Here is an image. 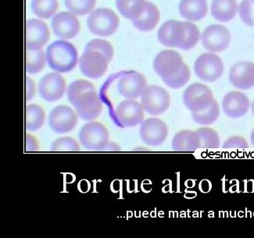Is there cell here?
<instances>
[{"label": "cell", "instance_id": "6da1fadb", "mask_svg": "<svg viewBox=\"0 0 254 238\" xmlns=\"http://www.w3.org/2000/svg\"><path fill=\"white\" fill-rule=\"evenodd\" d=\"M46 56L50 67L58 73L71 71L78 61L76 48L66 41L53 42L47 48Z\"/></svg>", "mask_w": 254, "mask_h": 238}, {"label": "cell", "instance_id": "7a4b0ae2", "mask_svg": "<svg viewBox=\"0 0 254 238\" xmlns=\"http://www.w3.org/2000/svg\"><path fill=\"white\" fill-rule=\"evenodd\" d=\"M80 143L87 150H105L110 144V134L106 126L100 122H89L81 127Z\"/></svg>", "mask_w": 254, "mask_h": 238}, {"label": "cell", "instance_id": "3957f363", "mask_svg": "<svg viewBox=\"0 0 254 238\" xmlns=\"http://www.w3.org/2000/svg\"><path fill=\"white\" fill-rule=\"evenodd\" d=\"M141 104L149 115L159 116L169 108L171 98L165 88L158 85H147L141 96Z\"/></svg>", "mask_w": 254, "mask_h": 238}, {"label": "cell", "instance_id": "277c9868", "mask_svg": "<svg viewBox=\"0 0 254 238\" xmlns=\"http://www.w3.org/2000/svg\"><path fill=\"white\" fill-rule=\"evenodd\" d=\"M88 27L92 33L98 36H111L119 27V18L112 9L100 8L91 13Z\"/></svg>", "mask_w": 254, "mask_h": 238}, {"label": "cell", "instance_id": "5b68a950", "mask_svg": "<svg viewBox=\"0 0 254 238\" xmlns=\"http://www.w3.org/2000/svg\"><path fill=\"white\" fill-rule=\"evenodd\" d=\"M185 107L191 113L203 111L215 100L210 88L205 84L195 83L184 91L183 96Z\"/></svg>", "mask_w": 254, "mask_h": 238}, {"label": "cell", "instance_id": "8992f818", "mask_svg": "<svg viewBox=\"0 0 254 238\" xmlns=\"http://www.w3.org/2000/svg\"><path fill=\"white\" fill-rule=\"evenodd\" d=\"M224 69L222 60L211 53L199 56L194 64V71L197 77L209 83L217 81L222 76Z\"/></svg>", "mask_w": 254, "mask_h": 238}, {"label": "cell", "instance_id": "52a82bcc", "mask_svg": "<svg viewBox=\"0 0 254 238\" xmlns=\"http://www.w3.org/2000/svg\"><path fill=\"white\" fill-rule=\"evenodd\" d=\"M108 58L96 50H85L80 57V70L83 75L91 79L103 77L108 69Z\"/></svg>", "mask_w": 254, "mask_h": 238}, {"label": "cell", "instance_id": "ba28073f", "mask_svg": "<svg viewBox=\"0 0 254 238\" xmlns=\"http://www.w3.org/2000/svg\"><path fill=\"white\" fill-rule=\"evenodd\" d=\"M78 116L70 107L61 105L51 110L49 115V125L57 134H66L75 128Z\"/></svg>", "mask_w": 254, "mask_h": 238}, {"label": "cell", "instance_id": "9c48e42d", "mask_svg": "<svg viewBox=\"0 0 254 238\" xmlns=\"http://www.w3.org/2000/svg\"><path fill=\"white\" fill-rule=\"evenodd\" d=\"M115 118L122 127H134L143 122L145 111L141 103L126 99L118 105L115 110Z\"/></svg>", "mask_w": 254, "mask_h": 238}, {"label": "cell", "instance_id": "30bf717a", "mask_svg": "<svg viewBox=\"0 0 254 238\" xmlns=\"http://www.w3.org/2000/svg\"><path fill=\"white\" fill-rule=\"evenodd\" d=\"M66 90L65 79L58 72L46 74L39 83V95L48 103L58 101L66 93Z\"/></svg>", "mask_w": 254, "mask_h": 238}, {"label": "cell", "instance_id": "8fae6325", "mask_svg": "<svg viewBox=\"0 0 254 238\" xmlns=\"http://www.w3.org/2000/svg\"><path fill=\"white\" fill-rule=\"evenodd\" d=\"M202 44L211 54L221 53L229 47L231 34L229 30L220 24L209 26L202 35Z\"/></svg>", "mask_w": 254, "mask_h": 238}, {"label": "cell", "instance_id": "7c38bea8", "mask_svg": "<svg viewBox=\"0 0 254 238\" xmlns=\"http://www.w3.org/2000/svg\"><path fill=\"white\" fill-rule=\"evenodd\" d=\"M66 95L69 103L75 110L84 107L99 97L94 85L84 79L76 80L70 83Z\"/></svg>", "mask_w": 254, "mask_h": 238}, {"label": "cell", "instance_id": "4fadbf2b", "mask_svg": "<svg viewBox=\"0 0 254 238\" xmlns=\"http://www.w3.org/2000/svg\"><path fill=\"white\" fill-rule=\"evenodd\" d=\"M139 135L146 145L159 146L162 145L168 137V126L158 118H149L141 123Z\"/></svg>", "mask_w": 254, "mask_h": 238}, {"label": "cell", "instance_id": "5bb4252c", "mask_svg": "<svg viewBox=\"0 0 254 238\" xmlns=\"http://www.w3.org/2000/svg\"><path fill=\"white\" fill-rule=\"evenodd\" d=\"M147 86L146 77L138 72H128L122 76L118 82V92L126 99L135 100L142 96Z\"/></svg>", "mask_w": 254, "mask_h": 238}, {"label": "cell", "instance_id": "9a60e30c", "mask_svg": "<svg viewBox=\"0 0 254 238\" xmlns=\"http://www.w3.org/2000/svg\"><path fill=\"white\" fill-rule=\"evenodd\" d=\"M157 37L163 46L181 49L186 38L184 21L181 22L178 20H168L160 27Z\"/></svg>", "mask_w": 254, "mask_h": 238}, {"label": "cell", "instance_id": "2e32d148", "mask_svg": "<svg viewBox=\"0 0 254 238\" xmlns=\"http://www.w3.org/2000/svg\"><path fill=\"white\" fill-rule=\"evenodd\" d=\"M184 63L183 57L177 52L164 50L155 57L153 69L157 75L163 79L177 72Z\"/></svg>", "mask_w": 254, "mask_h": 238}, {"label": "cell", "instance_id": "e0dca14e", "mask_svg": "<svg viewBox=\"0 0 254 238\" xmlns=\"http://www.w3.org/2000/svg\"><path fill=\"white\" fill-rule=\"evenodd\" d=\"M48 27L42 20L31 19L27 20L25 27L26 48L29 50H39L50 39Z\"/></svg>", "mask_w": 254, "mask_h": 238}, {"label": "cell", "instance_id": "ac0fdd59", "mask_svg": "<svg viewBox=\"0 0 254 238\" xmlns=\"http://www.w3.org/2000/svg\"><path fill=\"white\" fill-rule=\"evenodd\" d=\"M52 29L61 39H73L79 32L80 23L74 13L61 12L52 20Z\"/></svg>", "mask_w": 254, "mask_h": 238}, {"label": "cell", "instance_id": "d6986e66", "mask_svg": "<svg viewBox=\"0 0 254 238\" xmlns=\"http://www.w3.org/2000/svg\"><path fill=\"white\" fill-rule=\"evenodd\" d=\"M251 102L243 92H231L225 95L222 101V110L225 115L232 119L243 118L248 113Z\"/></svg>", "mask_w": 254, "mask_h": 238}, {"label": "cell", "instance_id": "ffe728a7", "mask_svg": "<svg viewBox=\"0 0 254 238\" xmlns=\"http://www.w3.org/2000/svg\"><path fill=\"white\" fill-rule=\"evenodd\" d=\"M229 81L240 90H250L254 87V63L240 62L231 68Z\"/></svg>", "mask_w": 254, "mask_h": 238}, {"label": "cell", "instance_id": "44dd1931", "mask_svg": "<svg viewBox=\"0 0 254 238\" xmlns=\"http://www.w3.org/2000/svg\"><path fill=\"white\" fill-rule=\"evenodd\" d=\"M179 12L183 18L190 21H199L208 12L206 0H181Z\"/></svg>", "mask_w": 254, "mask_h": 238}, {"label": "cell", "instance_id": "7402d4cb", "mask_svg": "<svg viewBox=\"0 0 254 238\" xmlns=\"http://www.w3.org/2000/svg\"><path fill=\"white\" fill-rule=\"evenodd\" d=\"M160 13L154 4L146 1L142 13L132 20L137 29L142 31H150L156 28L160 21Z\"/></svg>", "mask_w": 254, "mask_h": 238}, {"label": "cell", "instance_id": "603a6c76", "mask_svg": "<svg viewBox=\"0 0 254 238\" xmlns=\"http://www.w3.org/2000/svg\"><path fill=\"white\" fill-rule=\"evenodd\" d=\"M238 9L236 0H213L211 4L212 16L221 22H228L234 19Z\"/></svg>", "mask_w": 254, "mask_h": 238}, {"label": "cell", "instance_id": "cb8c5ba5", "mask_svg": "<svg viewBox=\"0 0 254 238\" xmlns=\"http://www.w3.org/2000/svg\"><path fill=\"white\" fill-rule=\"evenodd\" d=\"M172 146L177 152H194L200 149L199 137L195 131L191 130L178 132L172 139Z\"/></svg>", "mask_w": 254, "mask_h": 238}, {"label": "cell", "instance_id": "d4e9b609", "mask_svg": "<svg viewBox=\"0 0 254 238\" xmlns=\"http://www.w3.org/2000/svg\"><path fill=\"white\" fill-rule=\"evenodd\" d=\"M46 119V113L38 104H29L26 107L25 127L28 131H36L43 127Z\"/></svg>", "mask_w": 254, "mask_h": 238}, {"label": "cell", "instance_id": "484cf974", "mask_svg": "<svg viewBox=\"0 0 254 238\" xmlns=\"http://www.w3.org/2000/svg\"><path fill=\"white\" fill-rule=\"evenodd\" d=\"M146 0H117L118 11L126 18L134 20L142 13Z\"/></svg>", "mask_w": 254, "mask_h": 238}, {"label": "cell", "instance_id": "4316f807", "mask_svg": "<svg viewBox=\"0 0 254 238\" xmlns=\"http://www.w3.org/2000/svg\"><path fill=\"white\" fill-rule=\"evenodd\" d=\"M46 62V56L42 49L29 50L25 52L26 71L28 73H37L42 71Z\"/></svg>", "mask_w": 254, "mask_h": 238}, {"label": "cell", "instance_id": "83f0119b", "mask_svg": "<svg viewBox=\"0 0 254 238\" xmlns=\"http://www.w3.org/2000/svg\"><path fill=\"white\" fill-rule=\"evenodd\" d=\"M194 122L199 125H211L219 118L220 107L217 100H214L208 108L200 112L191 113Z\"/></svg>", "mask_w": 254, "mask_h": 238}, {"label": "cell", "instance_id": "f1b7e54d", "mask_svg": "<svg viewBox=\"0 0 254 238\" xmlns=\"http://www.w3.org/2000/svg\"><path fill=\"white\" fill-rule=\"evenodd\" d=\"M199 137L200 149H218L221 145V139L217 131L210 127H201L195 130Z\"/></svg>", "mask_w": 254, "mask_h": 238}, {"label": "cell", "instance_id": "f546056e", "mask_svg": "<svg viewBox=\"0 0 254 238\" xmlns=\"http://www.w3.org/2000/svg\"><path fill=\"white\" fill-rule=\"evenodd\" d=\"M58 8V0H32V11L39 18H50L55 14Z\"/></svg>", "mask_w": 254, "mask_h": 238}, {"label": "cell", "instance_id": "4dcf8cb0", "mask_svg": "<svg viewBox=\"0 0 254 238\" xmlns=\"http://www.w3.org/2000/svg\"><path fill=\"white\" fill-rule=\"evenodd\" d=\"M190 77H191V72L190 68L186 63H184L177 72H175L169 77H164L162 80L164 84L169 88L172 89H179L184 87L189 82Z\"/></svg>", "mask_w": 254, "mask_h": 238}, {"label": "cell", "instance_id": "1f68e13d", "mask_svg": "<svg viewBox=\"0 0 254 238\" xmlns=\"http://www.w3.org/2000/svg\"><path fill=\"white\" fill-rule=\"evenodd\" d=\"M76 113L81 119L85 121L94 120L101 114L103 110V103L100 97L88 103L81 108L77 109Z\"/></svg>", "mask_w": 254, "mask_h": 238}, {"label": "cell", "instance_id": "d6a6232c", "mask_svg": "<svg viewBox=\"0 0 254 238\" xmlns=\"http://www.w3.org/2000/svg\"><path fill=\"white\" fill-rule=\"evenodd\" d=\"M96 0H65L66 7L75 15L90 13L96 6Z\"/></svg>", "mask_w": 254, "mask_h": 238}, {"label": "cell", "instance_id": "836d02e7", "mask_svg": "<svg viewBox=\"0 0 254 238\" xmlns=\"http://www.w3.org/2000/svg\"><path fill=\"white\" fill-rule=\"evenodd\" d=\"M184 23L186 26V38L181 50L187 51L195 47L200 39V33L199 28L195 24L189 21H184Z\"/></svg>", "mask_w": 254, "mask_h": 238}, {"label": "cell", "instance_id": "e575fe53", "mask_svg": "<svg viewBox=\"0 0 254 238\" xmlns=\"http://www.w3.org/2000/svg\"><path fill=\"white\" fill-rule=\"evenodd\" d=\"M50 149L55 152H77L80 150V146L73 137H62L52 143Z\"/></svg>", "mask_w": 254, "mask_h": 238}, {"label": "cell", "instance_id": "d590c367", "mask_svg": "<svg viewBox=\"0 0 254 238\" xmlns=\"http://www.w3.org/2000/svg\"><path fill=\"white\" fill-rule=\"evenodd\" d=\"M238 12L244 24L250 27H254V1L243 0L239 6Z\"/></svg>", "mask_w": 254, "mask_h": 238}, {"label": "cell", "instance_id": "8d00e7d4", "mask_svg": "<svg viewBox=\"0 0 254 238\" xmlns=\"http://www.w3.org/2000/svg\"><path fill=\"white\" fill-rule=\"evenodd\" d=\"M85 50H96L101 54H104L111 61L114 57V48L110 42L103 39H93L86 45Z\"/></svg>", "mask_w": 254, "mask_h": 238}, {"label": "cell", "instance_id": "74e56055", "mask_svg": "<svg viewBox=\"0 0 254 238\" xmlns=\"http://www.w3.org/2000/svg\"><path fill=\"white\" fill-rule=\"evenodd\" d=\"M223 149H246L250 148L248 141L240 136H233L224 142Z\"/></svg>", "mask_w": 254, "mask_h": 238}, {"label": "cell", "instance_id": "f35d334b", "mask_svg": "<svg viewBox=\"0 0 254 238\" xmlns=\"http://www.w3.org/2000/svg\"><path fill=\"white\" fill-rule=\"evenodd\" d=\"M25 87L26 101H31L36 92V87H35V82L32 78H30V77L26 78Z\"/></svg>", "mask_w": 254, "mask_h": 238}, {"label": "cell", "instance_id": "ab89813d", "mask_svg": "<svg viewBox=\"0 0 254 238\" xmlns=\"http://www.w3.org/2000/svg\"><path fill=\"white\" fill-rule=\"evenodd\" d=\"M39 149L38 140L32 134H27L25 137V150L27 152H35Z\"/></svg>", "mask_w": 254, "mask_h": 238}, {"label": "cell", "instance_id": "60d3db41", "mask_svg": "<svg viewBox=\"0 0 254 238\" xmlns=\"http://www.w3.org/2000/svg\"><path fill=\"white\" fill-rule=\"evenodd\" d=\"M251 143H252L253 146L254 147V129L253 130V131L251 132Z\"/></svg>", "mask_w": 254, "mask_h": 238}, {"label": "cell", "instance_id": "b9f144b4", "mask_svg": "<svg viewBox=\"0 0 254 238\" xmlns=\"http://www.w3.org/2000/svg\"><path fill=\"white\" fill-rule=\"evenodd\" d=\"M251 109H252L253 115H254V102H253L252 107H251Z\"/></svg>", "mask_w": 254, "mask_h": 238}, {"label": "cell", "instance_id": "7bdbcfd3", "mask_svg": "<svg viewBox=\"0 0 254 238\" xmlns=\"http://www.w3.org/2000/svg\"><path fill=\"white\" fill-rule=\"evenodd\" d=\"M253 1H254V0H253Z\"/></svg>", "mask_w": 254, "mask_h": 238}]
</instances>
